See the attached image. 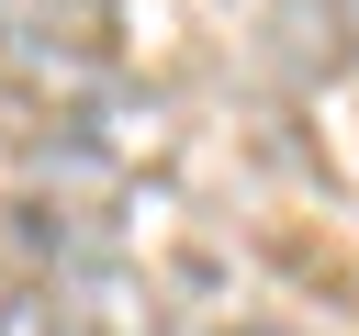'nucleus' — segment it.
I'll list each match as a JSON object with an SVG mask.
<instances>
[{"mask_svg":"<svg viewBox=\"0 0 359 336\" xmlns=\"http://www.w3.org/2000/svg\"><path fill=\"white\" fill-rule=\"evenodd\" d=\"M45 314H56V336H168V291L135 258H67Z\"/></svg>","mask_w":359,"mask_h":336,"instance_id":"obj_1","label":"nucleus"},{"mask_svg":"<svg viewBox=\"0 0 359 336\" xmlns=\"http://www.w3.org/2000/svg\"><path fill=\"white\" fill-rule=\"evenodd\" d=\"M112 34V0H0V67L79 78V45Z\"/></svg>","mask_w":359,"mask_h":336,"instance_id":"obj_2","label":"nucleus"},{"mask_svg":"<svg viewBox=\"0 0 359 336\" xmlns=\"http://www.w3.org/2000/svg\"><path fill=\"white\" fill-rule=\"evenodd\" d=\"M224 336H280V325H224Z\"/></svg>","mask_w":359,"mask_h":336,"instance_id":"obj_3","label":"nucleus"}]
</instances>
